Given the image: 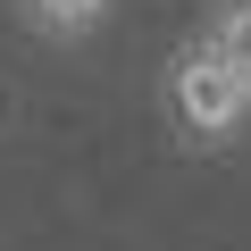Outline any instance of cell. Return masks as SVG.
I'll return each instance as SVG.
<instances>
[{
	"label": "cell",
	"instance_id": "1",
	"mask_svg": "<svg viewBox=\"0 0 251 251\" xmlns=\"http://www.w3.org/2000/svg\"><path fill=\"white\" fill-rule=\"evenodd\" d=\"M159 109H168V126H176V143H193V151H226L243 126H251V84L234 75V67H218V50L209 42H176V59H168V75H159Z\"/></svg>",
	"mask_w": 251,
	"mask_h": 251
},
{
	"label": "cell",
	"instance_id": "2",
	"mask_svg": "<svg viewBox=\"0 0 251 251\" xmlns=\"http://www.w3.org/2000/svg\"><path fill=\"white\" fill-rule=\"evenodd\" d=\"M109 9H117V0H17V17H25L42 42H84V34L109 25Z\"/></svg>",
	"mask_w": 251,
	"mask_h": 251
},
{
	"label": "cell",
	"instance_id": "3",
	"mask_svg": "<svg viewBox=\"0 0 251 251\" xmlns=\"http://www.w3.org/2000/svg\"><path fill=\"white\" fill-rule=\"evenodd\" d=\"M193 42H209L218 67H234V75L251 84V0H209V17H201Z\"/></svg>",
	"mask_w": 251,
	"mask_h": 251
}]
</instances>
